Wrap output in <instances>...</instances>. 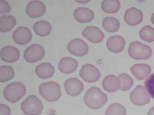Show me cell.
<instances>
[{
	"instance_id": "obj_1",
	"label": "cell",
	"mask_w": 154,
	"mask_h": 115,
	"mask_svg": "<svg viewBox=\"0 0 154 115\" xmlns=\"http://www.w3.org/2000/svg\"><path fill=\"white\" fill-rule=\"evenodd\" d=\"M107 96L100 88L91 87L87 90L84 96L85 104L90 108L97 110L107 102Z\"/></svg>"
},
{
	"instance_id": "obj_2",
	"label": "cell",
	"mask_w": 154,
	"mask_h": 115,
	"mask_svg": "<svg viewBox=\"0 0 154 115\" xmlns=\"http://www.w3.org/2000/svg\"><path fill=\"white\" fill-rule=\"evenodd\" d=\"M39 93L43 98L50 102L57 101L62 95L60 86L54 81L42 84L39 86Z\"/></svg>"
},
{
	"instance_id": "obj_3",
	"label": "cell",
	"mask_w": 154,
	"mask_h": 115,
	"mask_svg": "<svg viewBox=\"0 0 154 115\" xmlns=\"http://www.w3.org/2000/svg\"><path fill=\"white\" fill-rule=\"evenodd\" d=\"M26 88L21 82H15L7 85L4 90L5 98L12 103L17 102L25 95Z\"/></svg>"
},
{
	"instance_id": "obj_4",
	"label": "cell",
	"mask_w": 154,
	"mask_h": 115,
	"mask_svg": "<svg viewBox=\"0 0 154 115\" xmlns=\"http://www.w3.org/2000/svg\"><path fill=\"white\" fill-rule=\"evenodd\" d=\"M128 54L136 60L149 59L151 57L152 51L149 46L138 41H134L129 45Z\"/></svg>"
},
{
	"instance_id": "obj_5",
	"label": "cell",
	"mask_w": 154,
	"mask_h": 115,
	"mask_svg": "<svg viewBox=\"0 0 154 115\" xmlns=\"http://www.w3.org/2000/svg\"><path fill=\"white\" fill-rule=\"evenodd\" d=\"M42 102L36 96H28L21 105V109L25 114L39 115L43 109Z\"/></svg>"
},
{
	"instance_id": "obj_6",
	"label": "cell",
	"mask_w": 154,
	"mask_h": 115,
	"mask_svg": "<svg viewBox=\"0 0 154 115\" xmlns=\"http://www.w3.org/2000/svg\"><path fill=\"white\" fill-rule=\"evenodd\" d=\"M45 55L44 48L40 44H34L25 49L24 58L27 62L33 63L42 59Z\"/></svg>"
},
{
	"instance_id": "obj_7",
	"label": "cell",
	"mask_w": 154,
	"mask_h": 115,
	"mask_svg": "<svg viewBox=\"0 0 154 115\" xmlns=\"http://www.w3.org/2000/svg\"><path fill=\"white\" fill-rule=\"evenodd\" d=\"M133 103L137 106H144L149 102L150 97L144 87L138 85L130 95Z\"/></svg>"
},
{
	"instance_id": "obj_8",
	"label": "cell",
	"mask_w": 154,
	"mask_h": 115,
	"mask_svg": "<svg viewBox=\"0 0 154 115\" xmlns=\"http://www.w3.org/2000/svg\"><path fill=\"white\" fill-rule=\"evenodd\" d=\"M80 76L84 81L88 83L98 81L101 77L99 69L92 64L83 65L80 71Z\"/></svg>"
},
{
	"instance_id": "obj_9",
	"label": "cell",
	"mask_w": 154,
	"mask_h": 115,
	"mask_svg": "<svg viewBox=\"0 0 154 115\" xmlns=\"http://www.w3.org/2000/svg\"><path fill=\"white\" fill-rule=\"evenodd\" d=\"M67 49L72 55L77 56H83L88 53L89 47L88 44L82 39L75 38L69 42Z\"/></svg>"
},
{
	"instance_id": "obj_10",
	"label": "cell",
	"mask_w": 154,
	"mask_h": 115,
	"mask_svg": "<svg viewBox=\"0 0 154 115\" xmlns=\"http://www.w3.org/2000/svg\"><path fill=\"white\" fill-rule=\"evenodd\" d=\"M25 11L28 16L32 18H38L45 13L46 7L42 2L33 0L28 3Z\"/></svg>"
},
{
	"instance_id": "obj_11",
	"label": "cell",
	"mask_w": 154,
	"mask_h": 115,
	"mask_svg": "<svg viewBox=\"0 0 154 115\" xmlns=\"http://www.w3.org/2000/svg\"><path fill=\"white\" fill-rule=\"evenodd\" d=\"M64 85L66 93L72 96H79L84 90L83 83L76 78H70L67 79Z\"/></svg>"
},
{
	"instance_id": "obj_12",
	"label": "cell",
	"mask_w": 154,
	"mask_h": 115,
	"mask_svg": "<svg viewBox=\"0 0 154 115\" xmlns=\"http://www.w3.org/2000/svg\"><path fill=\"white\" fill-rule=\"evenodd\" d=\"M32 38L31 31L29 28L24 26L18 27L13 33V40L19 45L28 44L31 41Z\"/></svg>"
},
{
	"instance_id": "obj_13",
	"label": "cell",
	"mask_w": 154,
	"mask_h": 115,
	"mask_svg": "<svg viewBox=\"0 0 154 115\" xmlns=\"http://www.w3.org/2000/svg\"><path fill=\"white\" fill-rule=\"evenodd\" d=\"M82 35L92 43L98 44L103 41L105 34L99 28L95 26H88L84 29Z\"/></svg>"
},
{
	"instance_id": "obj_14",
	"label": "cell",
	"mask_w": 154,
	"mask_h": 115,
	"mask_svg": "<svg viewBox=\"0 0 154 115\" xmlns=\"http://www.w3.org/2000/svg\"><path fill=\"white\" fill-rule=\"evenodd\" d=\"M0 56L3 61L8 63H14L19 59L20 52L17 47L12 45H8L2 49Z\"/></svg>"
},
{
	"instance_id": "obj_15",
	"label": "cell",
	"mask_w": 154,
	"mask_h": 115,
	"mask_svg": "<svg viewBox=\"0 0 154 115\" xmlns=\"http://www.w3.org/2000/svg\"><path fill=\"white\" fill-rule=\"evenodd\" d=\"M143 16V13L140 10L134 7L131 8L125 12V21L130 26H136L142 22Z\"/></svg>"
},
{
	"instance_id": "obj_16",
	"label": "cell",
	"mask_w": 154,
	"mask_h": 115,
	"mask_svg": "<svg viewBox=\"0 0 154 115\" xmlns=\"http://www.w3.org/2000/svg\"><path fill=\"white\" fill-rule=\"evenodd\" d=\"M78 62L74 58L64 57L60 60L58 68L60 71L66 74H71L76 70Z\"/></svg>"
},
{
	"instance_id": "obj_17",
	"label": "cell",
	"mask_w": 154,
	"mask_h": 115,
	"mask_svg": "<svg viewBox=\"0 0 154 115\" xmlns=\"http://www.w3.org/2000/svg\"><path fill=\"white\" fill-rule=\"evenodd\" d=\"M74 17L77 22L86 23L91 22L94 19V12L87 7H79L75 10Z\"/></svg>"
},
{
	"instance_id": "obj_18",
	"label": "cell",
	"mask_w": 154,
	"mask_h": 115,
	"mask_svg": "<svg viewBox=\"0 0 154 115\" xmlns=\"http://www.w3.org/2000/svg\"><path fill=\"white\" fill-rule=\"evenodd\" d=\"M125 45V40L120 36H111L108 38L107 42V48L114 53H119L123 51Z\"/></svg>"
},
{
	"instance_id": "obj_19",
	"label": "cell",
	"mask_w": 154,
	"mask_h": 115,
	"mask_svg": "<svg viewBox=\"0 0 154 115\" xmlns=\"http://www.w3.org/2000/svg\"><path fill=\"white\" fill-rule=\"evenodd\" d=\"M133 75L140 80L146 79L151 72V66L146 63H137L131 68Z\"/></svg>"
},
{
	"instance_id": "obj_20",
	"label": "cell",
	"mask_w": 154,
	"mask_h": 115,
	"mask_svg": "<svg viewBox=\"0 0 154 115\" xmlns=\"http://www.w3.org/2000/svg\"><path fill=\"white\" fill-rule=\"evenodd\" d=\"M102 86L108 92H115L121 87V81L118 77L110 75L105 77L102 82Z\"/></svg>"
},
{
	"instance_id": "obj_21",
	"label": "cell",
	"mask_w": 154,
	"mask_h": 115,
	"mask_svg": "<svg viewBox=\"0 0 154 115\" xmlns=\"http://www.w3.org/2000/svg\"><path fill=\"white\" fill-rule=\"evenodd\" d=\"M55 72L54 67L49 62H44L37 65L35 68L36 75L42 79L52 77Z\"/></svg>"
},
{
	"instance_id": "obj_22",
	"label": "cell",
	"mask_w": 154,
	"mask_h": 115,
	"mask_svg": "<svg viewBox=\"0 0 154 115\" xmlns=\"http://www.w3.org/2000/svg\"><path fill=\"white\" fill-rule=\"evenodd\" d=\"M33 29L36 35L44 37L50 34L52 27L49 22L42 20L35 22L33 25Z\"/></svg>"
},
{
	"instance_id": "obj_23",
	"label": "cell",
	"mask_w": 154,
	"mask_h": 115,
	"mask_svg": "<svg viewBox=\"0 0 154 115\" xmlns=\"http://www.w3.org/2000/svg\"><path fill=\"white\" fill-rule=\"evenodd\" d=\"M17 23L16 18L11 15H4L0 17V31L4 33L11 31Z\"/></svg>"
},
{
	"instance_id": "obj_24",
	"label": "cell",
	"mask_w": 154,
	"mask_h": 115,
	"mask_svg": "<svg viewBox=\"0 0 154 115\" xmlns=\"http://www.w3.org/2000/svg\"><path fill=\"white\" fill-rule=\"evenodd\" d=\"M102 25L105 30L109 33L117 32L120 27V22L113 17L105 18L102 21Z\"/></svg>"
},
{
	"instance_id": "obj_25",
	"label": "cell",
	"mask_w": 154,
	"mask_h": 115,
	"mask_svg": "<svg viewBox=\"0 0 154 115\" xmlns=\"http://www.w3.org/2000/svg\"><path fill=\"white\" fill-rule=\"evenodd\" d=\"M121 5L118 0H104L102 2V8L105 13L113 14L117 13Z\"/></svg>"
},
{
	"instance_id": "obj_26",
	"label": "cell",
	"mask_w": 154,
	"mask_h": 115,
	"mask_svg": "<svg viewBox=\"0 0 154 115\" xmlns=\"http://www.w3.org/2000/svg\"><path fill=\"white\" fill-rule=\"evenodd\" d=\"M15 75L14 69L10 66H1L0 67V82H7L14 78Z\"/></svg>"
},
{
	"instance_id": "obj_27",
	"label": "cell",
	"mask_w": 154,
	"mask_h": 115,
	"mask_svg": "<svg viewBox=\"0 0 154 115\" xmlns=\"http://www.w3.org/2000/svg\"><path fill=\"white\" fill-rule=\"evenodd\" d=\"M139 35L144 41L153 42L154 41V28L150 26H145L140 31Z\"/></svg>"
},
{
	"instance_id": "obj_28",
	"label": "cell",
	"mask_w": 154,
	"mask_h": 115,
	"mask_svg": "<svg viewBox=\"0 0 154 115\" xmlns=\"http://www.w3.org/2000/svg\"><path fill=\"white\" fill-rule=\"evenodd\" d=\"M126 109L122 105L113 103L108 107L105 115H126Z\"/></svg>"
},
{
	"instance_id": "obj_29",
	"label": "cell",
	"mask_w": 154,
	"mask_h": 115,
	"mask_svg": "<svg viewBox=\"0 0 154 115\" xmlns=\"http://www.w3.org/2000/svg\"><path fill=\"white\" fill-rule=\"evenodd\" d=\"M118 77L121 81L120 90L125 91L128 90L133 85V80L131 77L125 73H121Z\"/></svg>"
},
{
	"instance_id": "obj_30",
	"label": "cell",
	"mask_w": 154,
	"mask_h": 115,
	"mask_svg": "<svg viewBox=\"0 0 154 115\" xmlns=\"http://www.w3.org/2000/svg\"><path fill=\"white\" fill-rule=\"evenodd\" d=\"M145 86L149 95L154 99V73L151 75L146 80Z\"/></svg>"
},
{
	"instance_id": "obj_31",
	"label": "cell",
	"mask_w": 154,
	"mask_h": 115,
	"mask_svg": "<svg viewBox=\"0 0 154 115\" xmlns=\"http://www.w3.org/2000/svg\"><path fill=\"white\" fill-rule=\"evenodd\" d=\"M11 10V6L5 0H0V14L5 15Z\"/></svg>"
},
{
	"instance_id": "obj_32",
	"label": "cell",
	"mask_w": 154,
	"mask_h": 115,
	"mask_svg": "<svg viewBox=\"0 0 154 115\" xmlns=\"http://www.w3.org/2000/svg\"><path fill=\"white\" fill-rule=\"evenodd\" d=\"M11 110L8 105H0V115H11Z\"/></svg>"
},
{
	"instance_id": "obj_33",
	"label": "cell",
	"mask_w": 154,
	"mask_h": 115,
	"mask_svg": "<svg viewBox=\"0 0 154 115\" xmlns=\"http://www.w3.org/2000/svg\"><path fill=\"white\" fill-rule=\"evenodd\" d=\"M148 115H154V107L149 111Z\"/></svg>"
},
{
	"instance_id": "obj_34",
	"label": "cell",
	"mask_w": 154,
	"mask_h": 115,
	"mask_svg": "<svg viewBox=\"0 0 154 115\" xmlns=\"http://www.w3.org/2000/svg\"><path fill=\"white\" fill-rule=\"evenodd\" d=\"M151 21L152 23L154 25V13L152 15L151 17Z\"/></svg>"
}]
</instances>
